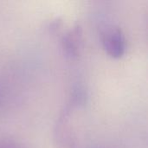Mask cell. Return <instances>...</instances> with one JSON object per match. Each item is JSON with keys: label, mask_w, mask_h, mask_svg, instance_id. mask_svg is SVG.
Returning a JSON list of instances; mask_svg holds the SVG:
<instances>
[{"label": "cell", "mask_w": 148, "mask_h": 148, "mask_svg": "<svg viewBox=\"0 0 148 148\" xmlns=\"http://www.w3.org/2000/svg\"><path fill=\"white\" fill-rule=\"evenodd\" d=\"M102 43L107 53L114 58H120L125 53V37L118 28L107 29L102 36Z\"/></svg>", "instance_id": "6da1fadb"}, {"label": "cell", "mask_w": 148, "mask_h": 148, "mask_svg": "<svg viewBox=\"0 0 148 148\" xmlns=\"http://www.w3.org/2000/svg\"><path fill=\"white\" fill-rule=\"evenodd\" d=\"M0 148H16L14 146L8 144V143H3V142H0Z\"/></svg>", "instance_id": "3957f363"}, {"label": "cell", "mask_w": 148, "mask_h": 148, "mask_svg": "<svg viewBox=\"0 0 148 148\" xmlns=\"http://www.w3.org/2000/svg\"><path fill=\"white\" fill-rule=\"evenodd\" d=\"M78 32L77 29L71 31L63 41L64 49L66 52L70 56H76L78 50Z\"/></svg>", "instance_id": "7a4b0ae2"}]
</instances>
